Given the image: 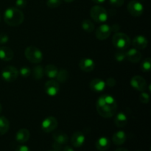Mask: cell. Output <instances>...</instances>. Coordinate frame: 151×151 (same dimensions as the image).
<instances>
[{"label": "cell", "mask_w": 151, "mask_h": 151, "mask_svg": "<svg viewBox=\"0 0 151 151\" xmlns=\"http://www.w3.org/2000/svg\"><path fill=\"white\" fill-rule=\"evenodd\" d=\"M96 108L100 116L105 118H110L116 114L117 104L112 96L104 94L98 98Z\"/></svg>", "instance_id": "6da1fadb"}, {"label": "cell", "mask_w": 151, "mask_h": 151, "mask_svg": "<svg viewBox=\"0 0 151 151\" xmlns=\"http://www.w3.org/2000/svg\"><path fill=\"white\" fill-rule=\"evenodd\" d=\"M4 22L11 27L19 26L24 19V16L22 10L17 7H9L5 10L4 14Z\"/></svg>", "instance_id": "7a4b0ae2"}, {"label": "cell", "mask_w": 151, "mask_h": 151, "mask_svg": "<svg viewBox=\"0 0 151 151\" xmlns=\"http://www.w3.org/2000/svg\"><path fill=\"white\" fill-rule=\"evenodd\" d=\"M112 43L115 47L119 50H124L129 47L131 44V39L126 34L122 32H116L114 35Z\"/></svg>", "instance_id": "3957f363"}, {"label": "cell", "mask_w": 151, "mask_h": 151, "mask_svg": "<svg viewBox=\"0 0 151 151\" xmlns=\"http://www.w3.org/2000/svg\"><path fill=\"white\" fill-rule=\"evenodd\" d=\"M24 55L26 58L32 63H41L43 59V54L41 50L35 46H29L25 50Z\"/></svg>", "instance_id": "277c9868"}, {"label": "cell", "mask_w": 151, "mask_h": 151, "mask_svg": "<svg viewBox=\"0 0 151 151\" xmlns=\"http://www.w3.org/2000/svg\"><path fill=\"white\" fill-rule=\"evenodd\" d=\"M90 15L93 20L97 23H103L108 19L107 11L101 6H94L90 10Z\"/></svg>", "instance_id": "5b68a950"}, {"label": "cell", "mask_w": 151, "mask_h": 151, "mask_svg": "<svg viewBox=\"0 0 151 151\" xmlns=\"http://www.w3.org/2000/svg\"><path fill=\"white\" fill-rule=\"evenodd\" d=\"M19 75L18 69L12 66H6L1 72V78L6 82H13L17 79Z\"/></svg>", "instance_id": "8992f818"}, {"label": "cell", "mask_w": 151, "mask_h": 151, "mask_svg": "<svg viewBox=\"0 0 151 151\" xmlns=\"http://www.w3.org/2000/svg\"><path fill=\"white\" fill-rule=\"evenodd\" d=\"M128 12L130 14L134 17H139L141 16L144 11V7L143 5L142 4L141 2L137 0H131L128 4Z\"/></svg>", "instance_id": "52a82bcc"}, {"label": "cell", "mask_w": 151, "mask_h": 151, "mask_svg": "<svg viewBox=\"0 0 151 151\" xmlns=\"http://www.w3.org/2000/svg\"><path fill=\"white\" fill-rule=\"evenodd\" d=\"M58 126V120L54 116H48L43 120L41 129L45 133H50L54 131Z\"/></svg>", "instance_id": "ba28073f"}, {"label": "cell", "mask_w": 151, "mask_h": 151, "mask_svg": "<svg viewBox=\"0 0 151 151\" xmlns=\"http://www.w3.org/2000/svg\"><path fill=\"white\" fill-rule=\"evenodd\" d=\"M44 90L48 95L53 97V96L57 95L58 93L59 92L60 86H59L58 82L53 81V80H50L45 83Z\"/></svg>", "instance_id": "9c48e42d"}, {"label": "cell", "mask_w": 151, "mask_h": 151, "mask_svg": "<svg viewBox=\"0 0 151 151\" xmlns=\"http://www.w3.org/2000/svg\"><path fill=\"white\" fill-rule=\"evenodd\" d=\"M111 27L108 24H102L96 30V37L100 41L106 40L110 36Z\"/></svg>", "instance_id": "30bf717a"}, {"label": "cell", "mask_w": 151, "mask_h": 151, "mask_svg": "<svg viewBox=\"0 0 151 151\" xmlns=\"http://www.w3.org/2000/svg\"><path fill=\"white\" fill-rule=\"evenodd\" d=\"M131 85L137 91H144L147 88V83L143 78L140 76L133 77L131 81Z\"/></svg>", "instance_id": "8fae6325"}, {"label": "cell", "mask_w": 151, "mask_h": 151, "mask_svg": "<svg viewBox=\"0 0 151 151\" xmlns=\"http://www.w3.org/2000/svg\"><path fill=\"white\" fill-rule=\"evenodd\" d=\"M125 58L130 62L134 63H139L142 59V54L139 50L136 48L131 49L127 52H125Z\"/></svg>", "instance_id": "7c38bea8"}, {"label": "cell", "mask_w": 151, "mask_h": 151, "mask_svg": "<svg viewBox=\"0 0 151 151\" xmlns=\"http://www.w3.org/2000/svg\"><path fill=\"white\" fill-rule=\"evenodd\" d=\"M94 66H95V64H94V60H91V58H83L79 64L80 69L86 72H90L93 71L94 69Z\"/></svg>", "instance_id": "4fadbf2b"}, {"label": "cell", "mask_w": 151, "mask_h": 151, "mask_svg": "<svg viewBox=\"0 0 151 151\" xmlns=\"http://www.w3.org/2000/svg\"><path fill=\"white\" fill-rule=\"evenodd\" d=\"M85 136L81 131H77L74 133L71 138V142L75 147H80L85 142Z\"/></svg>", "instance_id": "5bb4252c"}, {"label": "cell", "mask_w": 151, "mask_h": 151, "mask_svg": "<svg viewBox=\"0 0 151 151\" xmlns=\"http://www.w3.org/2000/svg\"><path fill=\"white\" fill-rule=\"evenodd\" d=\"M89 86L90 88L94 92H102V91H104L105 88H106V83L102 80L96 78V79L92 80L90 82Z\"/></svg>", "instance_id": "9a60e30c"}, {"label": "cell", "mask_w": 151, "mask_h": 151, "mask_svg": "<svg viewBox=\"0 0 151 151\" xmlns=\"http://www.w3.org/2000/svg\"><path fill=\"white\" fill-rule=\"evenodd\" d=\"M29 136H30V134H29V131L27 129L22 128V129L17 131L15 138H16L17 142L23 144V143L27 142L29 140Z\"/></svg>", "instance_id": "2e32d148"}, {"label": "cell", "mask_w": 151, "mask_h": 151, "mask_svg": "<svg viewBox=\"0 0 151 151\" xmlns=\"http://www.w3.org/2000/svg\"><path fill=\"white\" fill-rule=\"evenodd\" d=\"M133 46L137 50H143L146 48L148 44L147 38L142 35H137L133 40Z\"/></svg>", "instance_id": "e0dca14e"}, {"label": "cell", "mask_w": 151, "mask_h": 151, "mask_svg": "<svg viewBox=\"0 0 151 151\" xmlns=\"http://www.w3.org/2000/svg\"><path fill=\"white\" fill-rule=\"evenodd\" d=\"M95 146L99 151H106L110 147L111 142L107 137H102L97 140Z\"/></svg>", "instance_id": "ac0fdd59"}, {"label": "cell", "mask_w": 151, "mask_h": 151, "mask_svg": "<svg viewBox=\"0 0 151 151\" xmlns=\"http://www.w3.org/2000/svg\"><path fill=\"white\" fill-rule=\"evenodd\" d=\"M14 53L13 50L7 47H0V59L4 61H9L13 59Z\"/></svg>", "instance_id": "d6986e66"}, {"label": "cell", "mask_w": 151, "mask_h": 151, "mask_svg": "<svg viewBox=\"0 0 151 151\" xmlns=\"http://www.w3.org/2000/svg\"><path fill=\"white\" fill-rule=\"evenodd\" d=\"M52 137L55 142L58 143L60 145H66L68 142V140H69L68 136L64 132H62V131H57V132L54 133Z\"/></svg>", "instance_id": "ffe728a7"}, {"label": "cell", "mask_w": 151, "mask_h": 151, "mask_svg": "<svg viewBox=\"0 0 151 151\" xmlns=\"http://www.w3.org/2000/svg\"><path fill=\"white\" fill-rule=\"evenodd\" d=\"M126 138L127 137L125 133L122 131H119L113 135L112 141H113L114 144L116 145H122L126 141Z\"/></svg>", "instance_id": "44dd1931"}, {"label": "cell", "mask_w": 151, "mask_h": 151, "mask_svg": "<svg viewBox=\"0 0 151 151\" xmlns=\"http://www.w3.org/2000/svg\"><path fill=\"white\" fill-rule=\"evenodd\" d=\"M127 122H128V119H127L126 115L124 113H122V112L118 113L115 116L114 124L118 128H123L126 125Z\"/></svg>", "instance_id": "7402d4cb"}, {"label": "cell", "mask_w": 151, "mask_h": 151, "mask_svg": "<svg viewBox=\"0 0 151 151\" xmlns=\"http://www.w3.org/2000/svg\"><path fill=\"white\" fill-rule=\"evenodd\" d=\"M58 72V69L55 65L48 64L44 69V74L50 78H55Z\"/></svg>", "instance_id": "603a6c76"}, {"label": "cell", "mask_w": 151, "mask_h": 151, "mask_svg": "<svg viewBox=\"0 0 151 151\" xmlns=\"http://www.w3.org/2000/svg\"><path fill=\"white\" fill-rule=\"evenodd\" d=\"M10 128V122L5 116H0V136L5 134Z\"/></svg>", "instance_id": "cb8c5ba5"}, {"label": "cell", "mask_w": 151, "mask_h": 151, "mask_svg": "<svg viewBox=\"0 0 151 151\" xmlns=\"http://www.w3.org/2000/svg\"><path fill=\"white\" fill-rule=\"evenodd\" d=\"M44 69L41 66H36L32 70V77L35 80H40L44 77Z\"/></svg>", "instance_id": "d4e9b609"}, {"label": "cell", "mask_w": 151, "mask_h": 151, "mask_svg": "<svg viewBox=\"0 0 151 151\" xmlns=\"http://www.w3.org/2000/svg\"><path fill=\"white\" fill-rule=\"evenodd\" d=\"M56 78L59 83H65L69 78V72L66 69H61L58 71Z\"/></svg>", "instance_id": "484cf974"}, {"label": "cell", "mask_w": 151, "mask_h": 151, "mask_svg": "<svg viewBox=\"0 0 151 151\" xmlns=\"http://www.w3.org/2000/svg\"><path fill=\"white\" fill-rule=\"evenodd\" d=\"M82 28L87 32H91L94 29V24L88 19L83 20L82 22Z\"/></svg>", "instance_id": "4316f807"}, {"label": "cell", "mask_w": 151, "mask_h": 151, "mask_svg": "<svg viewBox=\"0 0 151 151\" xmlns=\"http://www.w3.org/2000/svg\"><path fill=\"white\" fill-rule=\"evenodd\" d=\"M151 67V60L150 58H147L145 60H143L141 64V69L142 72H149Z\"/></svg>", "instance_id": "83f0119b"}, {"label": "cell", "mask_w": 151, "mask_h": 151, "mask_svg": "<svg viewBox=\"0 0 151 151\" xmlns=\"http://www.w3.org/2000/svg\"><path fill=\"white\" fill-rule=\"evenodd\" d=\"M19 73L22 75L24 78H27L32 73V71L29 69V67H27V66H24V67L21 68L20 70H19Z\"/></svg>", "instance_id": "f1b7e54d"}, {"label": "cell", "mask_w": 151, "mask_h": 151, "mask_svg": "<svg viewBox=\"0 0 151 151\" xmlns=\"http://www.w3.org/2000/svg\"><path fill=\"white\" fill-rule=\"evenodd\" d=\"M47 4L50 8H56L61 4V0H47Z\"/></svg>", "instance_id": "f546056e"}, {"label": "cell", "mask_w": 151, "mask_h": 151, "mask_svg": "<svg viewBox=\"0 0 151 151\" xmlns=\"http://www.w3.org/2000/svg\"><path fill=\"white\" fill-rule=\"evenodd\" d=\"M139 100L141 103H144V104H147L150 101V95L147 93L142 91L139 95Z\"/></svg>", "instance_id": "4dcf8cb0"}, {"label": "cell", "mask_w": 151, "mask_h": 151, "mask_svg": "<svg viewBox=\"0 0 151 151\" xmlns=\"http://www.w3.org/2000/svg\"><path fill=\"white\" fill-rule=\"evenodd\" d=\"M115 58L118 60V61H122V60H125L126 58H125V52L122 50H119V51H117L115 54Z\"/></svg>", "instance_id": "1f68e13d"}, {"label": "cell", "mask_w": 151, "mask_h": 151, "mask_svg": "<svg viewBox=\"0 0 151 151\" xmlns=\"http://www.w3.org/2000/svg\"><path fill=\"white\" fill-rule=\"evenodd\" d=\"M109 1L114 7H121L124 4V0H109Z\"/></svg>", "instance_id": "d6a6232c"}, {"label": "cell", "mask_w": 151, "mask_h": 151, "mask_svg": "<svg viewBox=\"0 0 151 151\" xmlns=\"http://www.w3.org/2000/svg\"><path fill=\"white\" fill-rule=\"evenodd\" d=\"M9 37L5 33H0V44H5L8 41Z\"/></svg>", "instance_id": "836d02e7"}, {"label": "cell", "mask_w": 151, "mask_h": 151, "mask_svg": "<svg viewBox=\"0 0 151 151\" xmlns=\"http://www.w3.org/2000/svg\"><path fill=\"white\" fill-rule=\"evenodd\" d=\"M16 5L19 8H23L27 5V1L26 0H16Z\"/></svg>", "instance_id": "e575fe53"}, {"label": "cell", "mask_w": 151, "mask_h": 151, "mask_svg": "<svg viewBox=\"0 0 151 151\" xmlns=\"http://www.w3.org/2000/svg\"><path fill=\"white\" fill-rule=\"evenodd\" d=\"M15 151H31L30 149L26 145H19L16 147Z\"/></svg>", "instance_id": "d590c367"}, {"label": "cell", "mask_w": 151, "mask_h": 151, "mask_svg": "<svg viewBox=\"0 0 151 151\" xmlns=\"http://www.w3.org/2000/svg\"><path fill=\"white\" fill-rule=\"evenodd\" d=\"M116 84V81L114 78H109L107 80V85L110 87H114Z\"/></svg>", "instance_id": "8d00e7d4"}, {"label": "cell", "mask_w": 151, "mask_h": 151, "mask_svg": "<svg viewBox=\"0 0 151 151\" xmlns=\"http://www.w3.org/2000/svg\"><path fill=\"white\" fill-rule=\"evenodd\" d=\"M52 147H53V148H54L55 150L59 151L60 150V149H61L62 145H60L58 144V143L55 142H54V143H53V145H52Z\"/></svg>", "instance_id": "74e56055"}, {"label": "cell", "mask_w": 151, "mask_h": 151, "mask_svg": "<svg viewBox=\"0 0 151 151\" xmlns=\"http://www.w3.org/2000/svg\"><path fill=\"white\" fill-rule=\"evenodd\" d=\"M63 151H75V150H74V149L72 148V147H70V146H66V147H63Z\"/></svg>", "instance_id": "f35d334b"}, {"label": "cell", "mask_w": 151, "mask_h": 151, "mask_svg": "<svg viewBox=\"0 0 151 151\" xmlns=\"http://www.w3.org/2000/svg\"><path fill=\"white\" fill-rule=\"evenodd\" d=\"M93 2L96 3V4H102V3L104 2L106 0H91Z\"/></svg>", "instance_id": "ab89813d"}, {"label": "cell", "mask_w": 151, "mask_h": 151, "mask_svg": "<svg viewBox=\"0 0 151 151\" xmlns=\"http://www.w3.org/2000/svg\"><path fill=\"white\" fill-rule=\"evenodd\" d=\"M115 151H129L125 148H117Z\"/></svg>", "instance_id": "60d3db41"}, {"label": "cell", "mask_w": 151, "mask_h": 151, "mask_svg": "<svg viewBox=\"0 0 151 151\" xmlns=\"http://www.w3.org/2000/svg\"><path fill=\"white\" fill-rule=\"evenodd\" d=\"M64 1H66V2H72V1H73L74 0H63Z\"/></svg>", "instance_id": "b9f144b4"}, {"label": "cell", "mask_w": 151, "mask_h": 151, "mask_svg": "<svg viewBox=\"0 0 151 151\" xmlns=\"http://www.w3.org/2000/svg\"><path fill=\"white\" fill-rule=\"evenodd\" d=\"M1 110H2V107H1V105L0 104V113L1 112Z\"/></svg>", "instance_id": "7bdbcfd3"}, {"label": "cell", "mask_w": 151, "mask_h": 151, "mask_svg": "<svg viewBox=\"0 0 151 151\" xmlns=\"http://www.w3.org/2000/svg\"><path fill=\"white\" fill-rule=\"evenodd\" d=\"M49 151H58V150H49Z\"/></svg>", "instance_id": "ee69618b"}]
</instances>
